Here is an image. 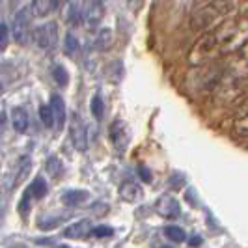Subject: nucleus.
<instances>
[{"label":"nucleus","mask_w":248,"mask_h":248,"mask_svg":"<svg viewBox=\"0 0 248 248\" xmlns=\"http://www.w3.org/2000/svg\"><path fill=\"white\" fill-rule=\"evenodd\" d=\"M211 32L220 56L235 54L248 41V15H230Z\"/></svg>","instance_id":"f257e3e1"},{"label":"nucleus","mask_w":248,"mask_h":248,"mask_svg":"<svg viewBox=\"0 0 248 248\" xmlns=\"http://www.w3.org/2000/svg\"><path fill=\"white\" fill-rule=\"evenodd\" d=\"M233 13L235 4L232 0H203L190 13V26L196 32H211Z\"/></svg>","instance_id":"f03ea898"},{"label":"nucleus","mask_w":248,"mask_h":248,"mask_svg":"<svg viewBox=\"0 0 248 248\" xmlns=\"http://www.w3.org/2000/svg\"><path fill=\"white\" fill-rule=\"evenodd\" d=\"M218 56L220 54H218V49H217L213 32H202V36L196 39V43L192 45V49L188 52V63L192 67H198V65L215 62Z\"/></svg>","instance_id":"7ed1b4c3"},{"label":"nucleus","mask_w":248,"mask_h":248,"mask_svg":"<svg viewBox=\"0 0 248 248\" xmlns=\"http://www.w3.org/2000/svg\"><path fill=\"white\" fill-rule=\"evenodd\" d=\"M12 34L19 45H25L32 36V12L28 8H21L15 13L12 25Z\"/></svg>","instance_id":"20e7f679"},{"label":"nucleus","mask_w":248,"mask_h":248,"mask_svg":"<svg viewBox=\"0 0 248 248\" xmlns=\"http://www.w3.org/2000/svg\"><path fill=\"white\" fill-rule=\"evenodd\" d=\"M32 37L36 41V45L41 50H52L58 43V25L56 23H45V25L37 26L32 32Z\"/></svg>","instance_id":"39448f33"},{"label":"nucleus","mask_w":248,"mask_h":248,"mask_svg":"<svg viewBox=\"0 0 248 248\" xmlns=\"http://www.w3.org/2000/svg\"><path fill=\"white\" fill-rule=\"evenodd\" d=\"M69 138L71 144L77 151H86L88 149V129L86 124L82 122V118L73 112L71 114V122H69Z\"/></svg>","instance_id":"423d86ee"},{"label":"nucleus","mask_w":248,"mask_h":248,"mask_svg":"<svg viewBox=\"0 0 248 248\" xmlns=\"http://www.w3.org/2000/svg\"><path fill=\"white\" fill-rule=\"evenodd\" d=\"M224 75H228L235 80H241V82H245L248 78V41L235 52L233 62L228 65Z\"/></svg>","instance_id":"0eeeda50"},{"label":"nucleus","mask_w":248,"mask_h":248,"mask_svg":"<svg viewBox=\"0 0 248 248\" xmlns=\"http://www.w3.org/2000/svg\"><path fill=\"white\" fill-rule=\"evenodd\" d=\"M108 137H110V142L114 149L118 153H124L127 146H129V140H131V135H129V127L124 120H114L108 129Z\"/></svg>","instance_id":"6e6552de"},{"label":"nucleus","mask_w":248,"mask_h":248,"mask_svg":"<svg viewBox=\"0 0 248 248\" xmlns=\"http://www.w3.org/2000/svg\"><path fill=\"white\" fill-rule=\"evenodd\" d=\"M105 17V4L103 0H84L82 4V19L88 26H97Z\"/></svg>","instance_id":"1a4fd4ad"},{"label":"nucleus","mask_w":248,"mask_h":248,"mask_svg":"<svg viewBox=\"0 0 248 248\" xmlns=\"http://www.w3.org/2000/svg\"><path fill=\"white\" fill-rule=\"evenodd\" d=\"M155 211L159 213L162 218H177L181 213V205H179L175 196L162 194L161 198L155 202Z\"/></svg>","instance_id":"9d476101"},{"label":"nucleus","mask_w":248,"mask_h":248,"mask_svg":"<svg viewBox=\"0 0 248 248\" xmlns=\"http://www.w3.org/2000/svg\"><path fill=\"white\" fill-rule=\"evenodd\" d=\"M233 133L239 138H248V97L241 101L233 116Z\"/></svg>","instance_id":"9b49d317"},{"label":"nucleus","mask_w":248,"mask_h":248,"mask_svg":"<svg viewBox=\"0 0 248 248\" xmlns=\"http://www.w3.org/2000/svg\"><path fill=\"white\" fill-rule=\"evenodd\" d=\"M50 110H52V116H54L56 131H62L63 125H65V120H67V110H65V103H63L62 95H58V93L50 95Z\"/></svg>","instance_id":"f8f14e48"},{"label":"nucleus","mask_w":248,"mask_h":248,"mask_svg":"<svg viewBox=\"0 0 248 248\" xmlns=\"http://www.w3.org/2000/svg\"><path fill=\"white\" fill-rule=\"evenodd\" d=\"M60 6V0H32V8L30 12L34 17H49L50 13L56 12V8Z\"/></svg>","instance_id":"ddd939ff"},{"label":"nucleus","mask_w":248,"mask_h":248,"mask_svg":"<svg viewBox=\"0 0 248 248\" xmlns=\"http://www.w3.org/2000/svg\"><path fill=\"white\" fill-rule=\"evenodd\" d=\"M140 196H142V190H140L138 183L131 181V179H127V181L122 183V186H120V198L124 200V202L135 203V202L140 200Z\"/></svg>","instance_id":"4468645a"},{"label":"nucleus","mask_w":248,"mask_h":248,"mask_svg":"<svg viewBox=\"0 0 248 248\" xmlns=\"http://www.w3.org/2000/svg\"><path fill=\"white\" fill-rule=\"evenodd\" d=\"M90 232H92L90 220H78V222L71 224V226H67L63 230V237H67V239H82V237L90 235Z\"/></svg>","instance_id":"2eb2a0df"},{"label":"nucleus","mask_w":248,"mask_h":248,"mask_svg":"<svg viewBox=\"0 0 248 248\" xmlns=\"http://www.w3.org/2000/svg\"><path fill=\"white\" fill-rule=\"evenodd\" d=\"M12 125L17 133H26L28 131V112L23 107H15L12 110Z\"/></svg>","instance_id":"dca6fc26"},{"label":"nucleus","mask_w":248,"mask_h":248,"mask_svg":"<svg viewBox=\"0 0 248 248\" xmlns=\"http://www.w3.org/2000/svg\"><path fill=\"white\" fill-rule=\"evenodd\" d=\"M90 198L86 190H65L62 194V202L69 207H77V205H82L86 200Z\"/></svg>","instance_id":"f3484780"},{"label":"nucleus","mask_w":248,"mask_h":248,"mask_svg":"<svg viewBox=\"0 0 248 248\" xmlns=\"http://www.w3.org/2000/svg\"><path fill=\"white\" fill-rule=\"evenodd\" d=\"M114 43V34L110 28H101L97 32V36L93 39V47L97 50H108Z\"/></svg>","instance_id":"a211bd4d"},{"label":"nucleus","mask_w":248,"mask_h":248,"mask_svg":"<svg viewBox=\"0 0 248 248\" xmlns=\"http://www.w3.org/2000/svg\"><path fill=\"white\" fill-rule=\"evenodd\" d=\"M47 181L41 177V175H37L36 179L30 183V186L26 188V192L30 194V198H34V200H41V198H45L47 196Z\"/></svg>","instance_id":"6ab92c4d"},{"label":"nucleus","mask_w":248,"mask_h":248,"mask_svg":"<svg viewBox=\"0 0 248 248\" xmlns=\"http://www.w3.org/2000/svg\"><path fill=\"white\" fill-rule=\"evenodd\" d=\"M63 52H65V56H69V58H75V56H77V52H78V41H77V37H75L73 34H67V36H65Z\"/></svg>","instance_id":"aec40b11"},{"label":"nucleus","mask_w":248,"mask_h":248,"mask_svg":"<svg viewBox=\"0 0 248 248\" xmlns=\"http://www.w3.org/2000/svg\"><path fill=\"white\" fill-rule=\"evenodd\" d=\"M164 235L168 237L170 241H174V243H183L186 239L185 232H183L179 226H166V228H164Z\"/></svg>","instance_id":"412c9836"},{"label":"nucleus","mask_w":248,"mask_h":248,"mask_svg":"<svg viewBox=\"0 0 248 248\" xmlns=\"http://www.w3.org/2000/svg\"><path fill=\"white\" fill-rule=\"evenodd\" d=\"M90 110H92V114H93L95 120H103V116H105V105H103V99H101L99 93H95V95L92 97Z\"/></svg>","instance_id":"4be33fe9"},{"label":"nucleus","mask_w":248,"mask_h":248,"mask_svg":"<svg viewBox=\"0 0 248 248\" xmlns=\"http://www.w3.org/2000/svg\"><path fill=\"white\" fill-rule=\"evenodd\" d=\"M47 172L50 174V177H60L62 175V172H63V164H62V161L58 159V157H49V161H47Z\"/></svg>","instance_id":"5701e85b"},{"label":"nucleus","mask_w":248,"mask_h":248,"mask_svg":"<svg viewBox=\"0 0 248 248\" xmlns=\"http://www.w3.org/2000/svg\"><path fill=\"white\" fill-rule=\"evenodd\" d=\"M52 77H54L56 84L62 88L67 86V82H69V73H67V69L63 65H54L52 67Z\"/></svg>","instance_id":"b1692460"},{"label":"nucleus","mask_w":248,"mask_h":248,"mask_svg":"<svg viewBox=\"0 0 248 248\" xmlns=\"http://www.w3.org/2000/svg\"><path fill=\"white\" fill-rule=\"evenodd\" d=\"M39 120L47 129L54 127V116H52V110H50V105H41L39 107Z\"/></svg>","instance_id":"393cba45"},{"label":"nucleus","mask_w":248,"mask_h":248,"mask_svg":"<svg viewBox=\"0 0 248 248\" xmlns=\"http://www.w3.org/2000/svg\"><path fill=\"white\" fill-rule=\"evenodd\" d=\"M90 235H93V237H112V235H114V228H110V226H95V228H92Z\"/></svg>","instance_id":"a878e982"},{"label":"nucleus","mask_w":248,"mask_h":248,"mask_svg":"<svg viewBox=\"0 0 248 248\" xmlns=\"http://www.w3.org/2000/svg\"><path fill=\"white\" fill-rule=\"evenodd\" d=\"M10 43V28L8 25H0V52H4Z\"/></svg>","instance_id":"bb28decb"},{"label":"nucleus","mask_w":248,"mask_h":248,"mask_svg":"<svg viewBox=\"0 0 248 248\" xmlns=\"http://www.w3.org/2000/svg\"><path fill=\"white\" fill-rule=\"evenodd\" d=\"M62 220H63V217H60V218H50V220H47V217H43V218H39V220H37V226H39V228H43V230H50V228L58 226Z\"/></svg>","instance_id":"cd10ccee"},{"label":"nucleus","mask_w":248,"mask_h":248,"mask_svg":"<svg viewBox=\"0 0 248 248\" xmlns=\"http://www.w3.org/2000/svg\"><path fill=\"white\" fill-rule=\"evenodd\" d=\"M138 174H140V177L144 179V181H151V174H149V170L146 168V166H138Z\"/></svg>","instance_id":"c85d7f7f"},{"label":"nucleus","mask_w":248,"mask_h":248,"mask_svg":"<svg viewBox=\"0 0 248 248\" xmlns=\"http://www.w3.org/2000/svg\"><path fill=\"white\" fill-rule=\"evenodd\" d=\"M188 245H190V247H200V245H202V237H190V239H188Z\"/></svg>","instance_id":"c756f323"},{"label":"nucleus","mask_w":248,"mask_h":248,"mask_svg":"<svg viewBox=\"0 0 248 248\" xmlns=\"http://www.w3.org/2000/svg\"><path fill=\"white\" fill-rule=\"evenodd\" d=\"M54 248H73V247H67V245H56Z\"/></svg>","instance_id":"7c9ffc66"},{"label":"nucleus","mask_w":248,"mask_h":248,"mask_svg":"<svg viewBox=\"0 0 248 248\" xmlns=\"http://www.w3.org/2000/svg\"><path fill=\"white\" fill-rule=\"evenodd\" d=\"M10 248H26V247H23V245H15V247H10Z\"/></svg>","instance_id":"2f4dec72"},{"label":"nucleus","mask_w":248,"mask_h":248,"mask_svg":"<svg viewBox=\"0 0 248 248\" xmlns=\"http://www.w3.org/2000/svg\"><path fill=\"white\" fill-rule=\"evenodd\" d=\"M161 248H174V247H161Z\"/></svg>","instance_id":"473e14b6"}]
</instances>
